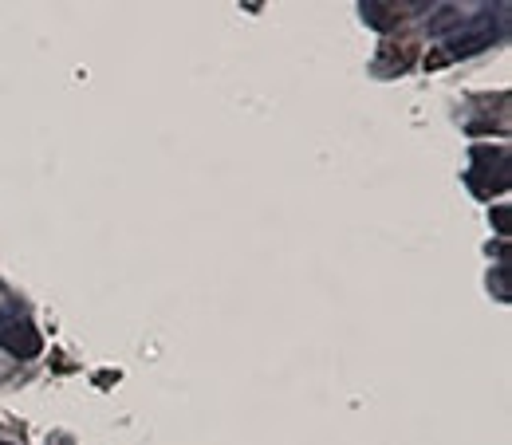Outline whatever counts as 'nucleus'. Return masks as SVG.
Segmentation results:
<instances>
[{
	"label": "nucleus",
	"instance_id": "1",
	"mask_svg": "<svg viewBox=\"0 0 512 445\" xmlns=\"http://www.w3.org/2000/svg\"><path fill=\"white\" fill-rule=\"evenodd\" d=\"M0 347H8V351L20 355V359H32V355L40 351V335H36L28 323L8 319V323H0Z\"/></svg>",
	"mask_w": 512,
	"mask_h": 445
},
{
	"label": "nucleus",
	"instance_id": "2",
	"mask_svg": "<svg viewBox=\"0 0 512 445\" xmlns=\"http://www.w3.org/2000/svg\"><path fill=\"white\" fill-rule=\"evenodd\" d=\"M485 44H493V24L489 20H473V28L465 32V36H457L453 40V56H473V52H481Z\"/></svg>",
	"mask_w": 512,
	"mask_h": 445
},
{
	"label": "nucleus",
	"instance_id": "3",
	"mask_svg": "<svg viewBox=\"0 0 512 445\" xmlns=\"http://www.w3.org/2000/svg\"><path fill=\"white\" fill-rule=\"evenodd\" d=\"M0 445H12V442H0Z\"/></svg>",
	"mask_w": 512,
	"mask_h": 445
}]
</instances>
